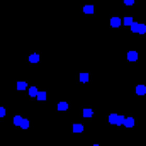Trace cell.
I'll return each instance as SVG.
<instances>
[{"label":"cell","instance_id":"obj_4","mask_svg":"<svg viewBox=\"0 0 146 146\" xmlns=\"http://www.w3.org/2000/svg\"><path fill=\"white\" fill-rule=\"evenodd\" d=\"M127 60H129V61H136L138 60V53L136 51H129L127 53Z\"/></svg>","mask_w":146,"mask_h":146},{"label":"cell","instance_id":"obj_13","mask_svg":"<svg viewBox=\"0 0 146 146\" xmlns=\"http://www.w3.org/2000/svg\"><path fill=\"white\" fill-rule=\"evenodd\" d=\"M82 131H83L82 124H73V133H82Z\"/></svg>","mask_w":146,"mask_h":146},{"label":"cell","instance_id":"obj_12","mask_svg":"<svg viewBox=\"0 0 146 146\" xmlns=\"http://www.w3.org/2000/svg\"><path fill=\"white\" fill-rule=\"evenodd\" d=\"M133 22H134L133 17H124V19H122V24H124V26H131Z\"/></svg>","mask_w":146,"mask_h":146},{"label":"cell","instance_id":"obj_7","mask_svg":"<svg viewBox=\"0 0 146 146\" xmlns=\"http://www.w3.org/2000/svg\"><path fill=\"white\" fill-rule=\"evenodd\" d=\"M68 109V102H65V100H61L58 104V110H66Z\"/></svg>","mask_w":146,"mask_h":146},{"label":"cell","instance_id":"obj_18","mask_svg":"<svg viewBox=\"0 0 146 146\" xmlns=\"http://www.w3.org/2000/svg\"><path fill=\"white\" fill-rule=\"evenodd\" d=\"M146 33V24H139V34Z\"/></svg>","mask_w":146,"mask_h":146},{"label":"cell","instance_id":"obj_19","mask_svg":"<svg viewBox=\"0 0 146 146\" xmlns=\"http://www.w3.org/2000/svg\"><path fill=\"white\" fill-rule=\"evenodd\" d=\"M37 99H39V100H44V99H46V94H44V92H39V94H37Z\"/></svg>","mask_w":146,"mask_h":146},{"label":"cell","instance_id":"obj_22","mask_svg":"<svg viewBox=\"0 0 146 146\" xmlns=\"http://www.w3.org/2000/svg\"><path fill=\"white\" fill-rule=\"evenodd\" d=\"M92 146H99V144H92Z\"/></svg>","mask_w":146,"mask_h":146},{"label":"cell","instance_id":"obj_10","mask_svg":"<svg viewBox=\"0 0 146 146\" xmlns=\"http://www.w3.org/2000/svg\"><path fill=\"white\" fill-rule=\"evenodd\" d=\"M37 94H39V92H37L36 87H29V95H31V97H37Z\"/></svg>","mask_w":146,"mask_h":146},{"label":"cell","instance_id":"obj_21","mask_svg":"<svg viewBox=\"0 0 146 146\" xmlns=\"http://www.w3.org/2000/svg\"><path fill=\"white\" fill-rule=\"evenodd\" d=\"M124 3H126V5H133L134 0H124Z\"/></svg>","mask_w":146,"mask_h":146},{"label":"cell","instance_id":"obj_9","mask_svg":"<svg viewBox=\"0 0 146 146\" xmlns=\"http://www.w3.org/2000/svg\"><path fill=\"white\" fill-rule=\"evenodd\" d=\"M94 10H95L94 5H85V7H83V12H85V14H94Z\"/></svg>","mask_w":146,"mask_h":146},{"label":"cell","instance_id":"obj_3","mask_svg":"<svg viewBox=\"0 0 146 146\" xmlns=\"http://www.w3.org/2000/svg\"><path fill=\"white\" fill-rule=\"evenodd\" d=\"M122 124H124L126 127H133V126H134V119H133V117H124Z\"/></svg>","mask_w":146,"mask_h":146},{"label":"cell","instance_id":"obj_6","mask_svg":"<svg viewBox=\"0 0 146 146\" xmlns=\"http://www.w3.org/2000/svg\"><path fill=\"white\" fill-rule=\"evenodd\" d=\"M129 27H131V31H133V33H138V34H139V22H133Z\"/></svg>","mask_w":146,"mask_h":146},{"label":"cell","instance_id":"obj_8","mask_svg":"<svg viewBox=\"0 0 146 146\" xmlns=\"http://www.w3.org/2000/svg\"><path fill=\"white\" fill-rule=\"evenodd\" d=\"M29 61L31 63H37L39 61V55H37V53H33V55L29 56Z\"/></svg>","mask_w":146,"mask_h":146},{"label":"cell","instance_id":"obj_20","mask_svg":"<svg viewBox=\"0 0 146 146\" xmlns=\"http://www.w3.org/2000/svg\"><path fill=\"white\" fill-rule=\"evenodd\" d=\"M0 117H5V109L0 107Z\"/></svg>","mask_w":146,"mask_h":146},{"label":"cell","instance_id":"obj_14","mask_svg":"<svg viewBox=\"0 0 146 146\" xmlns=\"http://www.w3.org/2000/svg\"><path fill=\"white\" fill-rule=\"evenodd\" d=\"M92 116H94L92 109H83V117H92Z\"/></svg>","mask_w":146,"mask_h":146},{"label":"cell","instance_id":"obj_16","mask_svg":"<svg viewBox=\"0 0 146 146\" xmlns=\"http://www.w3.org/2000/svg\"><path fill=\"white\" fill-rule=\"evenodd\" d=\"M80 82H82V83L88 82V73H80Z\"/></svg>","mask_w":146,"mask_h":146},{"label":"cell","instance_id":"obj_11","mask_svg":"<svg viewBox=\"0 0 146 146\" xmlns=\"http://www.w3.org/2000/svg\"><path fill=\"white\" fill-rule=\"evenodd\" d=\"M26 88H27L26 82H17V90H26Z\"/></svg>","mask_w":146,"mask_h":146},{"label":"cell","instance_id":"obj_17","mask_svg":"<svg viewBox=\"0 0 146 146\" xmlns=\"http://www.w3.org/2000/svg\"><path fill=\"white\" fill-rule=\"evenodd\" d=\"M20 122H22V117H20V116L14 117V124H15V126H20Z\"/></svg>","mask_w":146,"mask_h":146},{"label":"cell","instance_id":"obj_2","mask_svg":"<svg viewBox=\"0 0 146 146\" xmlns=\"http://www.w3.org/2000/svg\"><path fill=\"white\" fill-rule=\"evenodd\" d=\"M121 24H122V19H119V17H112L110 19V26L112 27H119Z\"/></svg>","mask_w":146,"mask_h":146},{"label":"cell","instance_id":"obj_1","mask_svg":"<svg viewBox=\"0 0 146 146\" xmlns=\"http://www.w3.org/2000/svg\"><path fill=\"white\" fill-rule=\"evenodd\" d=\"M124 121V116H121V114H110L109 116V122L114 124V126H121Z\"/></svg>","mask_w":146,"mask_h":146},{"label":"cell","instance_id":"obj_15","mask_svg":"<svg viewBox=\"0 0 146 146\" xmlns=\"http://www.w3.org/2000/svg\"><path fill=\"white\" fill-rule=\"evenodd\" d=\"M20 129H27V127H29V121L27 119H22V122H20Z\"/></svg>","mask_w":146,"mask_h":146},{"label":"cell","instance_id":"obj_5","mask_svg":"<svg viewBox=\"0 0 146 146\" xmlns=\"http://www.w3.org/2000/svg\"><path fill=\"white\" fill-rule=\"evenodd\" d=\"M136 94L138 95H144L146 94V87H144V85H138V87H136Z\"/></svg>","mask_w":146,"mask_h":146}]
</instances>
